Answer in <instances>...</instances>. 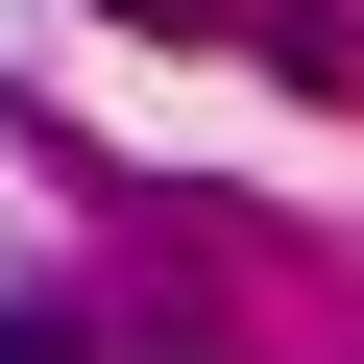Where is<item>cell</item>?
Returning a JSON list of instances; mask_svg holds the SVG:
<instances>
[{
  "label": "cell",
  "instance_id": "obj_1",
  "mask_svg": "<svg viewBox=\"0 0 364 364\" xmlns=\"http://www.w3.org/2000/svg\"><path fill=\"white\" fill-rule=\"evenodd\" d=\"M0 364H73V316H0Z\"/></svg>",
  "mask_w": 364,
  "mask_h": 364
},
{
  "label": "cell",
  "instance_id": "obj_2",
  "mask_svg": "<svg viewBox=\"0 0 364 364\" xmlns=\"http://www.w3.org/2000/svg\"><path fill=\"white\" fill-rule=\"evenodd\" d=\"M122 25H170V0H122Z\"/></svg>",
  "mask_w": 364,
  "mask_h": 364
}]
</instances>
